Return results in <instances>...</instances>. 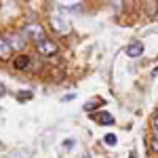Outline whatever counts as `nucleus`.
<instances>
[{
  "instance_id": "7ed1b4c3",
  "label": "nucleus",
  "mask_w": 158,
  "mask_h": 158,
  "mask_svg": "<svg viewBox=\"0 0 158 158\" xmlns=\"http://www.w3.org/2000/svg\"><path fill=\"white\" fill-rule=\"evenodd\" d=\"M51 25H53V30H55V32H59V34H68V32L72 30V23H70L65 17H61V15H53Z\"/></svg>"
},
{
  "instance_id": "f257e3e1",
  "label": "nucleus",
  "mask_w": 158,
  "mask_h": 158,
  "mask_svg": "<svg viewBox=\"0 0 158 158\" xmlns=\"http://www.w3.org/2000/svg\"><path fill=\"white\" fill-rule=\"evenodd\" d=\"M21 34H23L27 40H32L34 44H38L40 40L47 38V30H44V25L38 23V21H27V23H23V27H21Z\"/></svg>"
},
{
  "instance_id": "0eeeda50",
  "label": "nucleus",
  "mask_w": 158,
  "mask_h": 158,
  "mask_svg": "<svg viewBox=\"0 0 158 158\" xmlns=\"http://www.w3.org/2000/svg\"><path fill=\"white\" fill-rule=\"evenodd\" d=\"M13 68H15V70H19V72L27 70V68H30V55H25V53L17 55V57L13 59Z\"/></svg>"
},
{
  "instance_id": "1a4fd4ad",
  "label": "nucleus",
  "mask_w": 158,
  "mask_h": 158,
  "mask_svg": "<svg viewBox=\"0 0 158 158\" xmlns=\"http://www.w3.org/2000/svg\"><path fill=\"white\" fill-rule=\"evenodd\" d=\"M150 146H152V150H154V152H158V131H154V133H152Z\"/></svg>"
},
{
  "instance_id": "9b49d317",
  "label": "nucleus",
  "mask_w": 158,
  "mask_h": 158,
  "mask_svg": "<svg viewBox=\"0 0 158 158\" xmlns=\"http://www.w3.org/2000/svg\"><path fill=\"white\" fill-rule=\"evenodd\" d=\"M32 97V93H21V95H17V99H30Z\"/></svg>"
},
{
  "instance_id": "f8f14e48",
  "label": "nucleus",
  "mask_w": 158,
  "mask_h": 158,
  "mask_svg": "<svg viewBox=\"0 0 158 158\" xmlns=\"http://www.w3.org/2000/svg\"><path fill=\"white\" fill-rule=\"evenodd\" d=\"M152 124H154V131H158V114L154 116V120H152Z\"/></svg>"
},
{
  "instance_id": "4468645a",
  "label": "nucleus",
  "mask_w": 158,
  "mask_h": 158,
  "mask_svg": "<svg viewBox=\"0 0 158 158\" xmlns=\"http://www.w3.org/2000/svg\"><path fill=\"white\" fill-rule=\"evenodd\" d=\"M131 158H135V156H133V154H131Z\"/></svg>"
},
{
  "instance_id": "20e7f679",
  "label": "nucleus",
  "mask_w": 158,
  "mask_h": 158,
  "mask_svg": "<svg viewBox=\"0 0 158 158\" xmlns=\"http://www.w3.org/2000/svg\"><path fill=\"white\" fill-rule=\"evenodd\" d=\"M9 44L13 47V51H21L23 53V49H25V44H27V38L21 34V32H15V34H9Z\"/></svg>"
},
{
  "instance_id": "423d86ee",
  "label": "nucleus",
  "mask_w": 158,
  "mask_h": 158,
  "mask_svg": "<svg viewBox=\"0 0 158 158\" xmlns=\"http://www.w3.org/2000/svg\"><path fill=\"white\" fill-rule=\"evenodd\" d=\"M13 47L9 44V38L4 36V34H0V61H9L13 57Z\"/></svg>"
},
{
  "instance_id": "9d476101",
  "label": "nucleus",
  "mask_w": 158,
  "mask_h": 158,
  "mask_svg": "<svg viewBox=\"0 0 158 158\" xmlns=\"http://www.w3.org/2000/svg\"><path fill=\"white\" fill-rule=\"evenodd\" d=\"M103 141H106V146H116V135H106V137H103Z\"/></svg>"
},
{
  "instance_id": "f03ea898",
  "label": "nucleus",
  "mask_w": 158,
  "mask_h": 158,
  "mask_svg": "<svg viewBox=\"0 0 158 158\" xmlns=\"http://www.w3.org/2000/svg\"><path fill=\"white\" fill-rule=\"evenodd\" d=\"M36 51H38V55H42V57H55L59 53V47H57V42L53 38H44V40H40L36 44Z\"/></svg>"
},
{
  "instance_id": "39448f33",
  "label": "nucleus",
  "mask_w": 158,
  "mask_h": 158,
  "mask_svg": "<svg viewBox=\"0 0 158 158\" xmlns=\"http://www.w3.org/2000/svg\"><path fill=\"white\" fill-rule=\"evenodd\" d=\"M127 57H131V59H139L141 55H143V42H139V40H135V42H129L127 44Z\"/></svg>"
},
{
  "instance_id": "ddd939ff",
  "label": "nucleus",
  "mask_w": 158,
  "mask_h": 158,
  "mask_svg": "<svg viewBox=\"0 0 158 158\" xmlns=\"http://www.w3.org/2000/svg\"><path fill=\"white\" fill-rule=\"evenodd\" d=\"M0 95H6V86L4 85H0Z\"/></svg>"
},
{
  "instance_id": "2eb2a0df",
  "label": "nucleus",
  "mask_w": 158,
  "mask_h": 158,
  "mask_svg": "<svg viewBox=\"0 0 158 158\" xmlns=\"http://www.w3.org/2000/svg\"><path fill=\"white\" fill-rule=\"evenodd\" d=\"M85 158H91V156H85Z\"/></svg>"
},
{
  "instance_id": "6e6552de",
  "label": "nucleus",
  "mask_w": 158,
  "mask_h": 158,
  "mask_svg": "<svg viewBox=\"0 0 158 158\" xmlns=\"http://www.w3.org/2000/svg\"><path fill=\"white\" fill-rule=\"evenodd\" d=\"M93 120H97L99 124H114V116L110 112H99V114H93Z\"/></svg>"
}]
</instances>
